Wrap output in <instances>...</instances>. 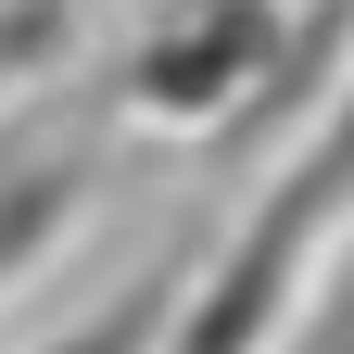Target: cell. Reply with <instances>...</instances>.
I'll return each mask as SVG.
<instances>
[{"instance_id": "cell-2", "label": "cell", "mask_w": 354, "mask_h": 354, "mask_svg": "<svg viewBox=\"0 0 354 354\" xmlns=\"http://www.w3.org/2000/svg\"><path fill=\"white\" fill-rule=\"evenodd\" d=\"M279 51H291V0H190V13H165L140 51L114 64V114L140 127H190V140H228L266 114V88H279Z\"/></svg>"}, {"instance_id": "cell-4", "label": "cell", "mask_w": 354, "mask_h": 354, "mask_svg": "<svg viewBox=\"0 0 354 354\" xmlns=\"http://www.w3.org/2000/svg\"><path fill=\"white\" fill-rule=\"evenodd\" d=\"M190 279H203V253L190 241H165L127 291H102L76 329H51V342H26V354H177V317H190Z\"/></svg>"}, {"instance_id": "cell-5", "label": "cell", "mask_w": 354, "mask_h": 354, "mask_svg": "<svg viewBox=\"0 0 354 354\" xmlns=\"http://www.w3.org/2000/svg\"><path fill=\"white\" fill-rule=\"evenodd\" d=\"M88 38V0H0V102H26V88H51Z\"/></svg>"}, {"instance_id": "cell-3", "label": "cell", "mask_w": 354, "mask_h": 354, "mask_svg": "<svg viewBox=\"0 0 354 354\" xmlns=\"http://www.w3.org/2000/svg\"><path fill=\"white\" fill-rule=\"evenodd\" d=\"M102 203V140H0V304L38 291Z\"/></svg>"}, {"instance_id": "cell-1", "label": "cell", "mask_w": 354, "mask_h": 354, "mask_svg": "<svg viewBox=\"0 0 354 354\" xmlns=\"http://www.w3.org/2000/svg\"><path fill=\"white\" fill-rule=\"evenodd\" d=\"M354 241V88L266 165V190L241 203V228L203 253L177 354H291L304 304L329 291V266Z\"/></svg>"}]
</instances>
